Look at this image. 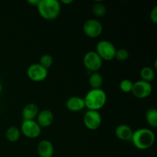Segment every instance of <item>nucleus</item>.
Instances as JSON below:
<instances>
[{
	"instance_id": "obj_1",
	"label": "nucleus",
	"mask_w": 157,
	"mask_h": 157,
	"mask_svg": "<svg viewBox=\"0 0 157 157\" xmlns=\"http://www.w3.org/2000/svg\"><path fill=\"white\" fill-rule=\"evenodd\" d=\"M131 141L133 146L138 150H148L154 144L155 134L153 130L150 129H138L133 131Z\"/></svg>"
},
{
	"instance_id": "obj_2",
	"label": "nucleus",
	"mask_w": 157,
	"mask_h": 157,
	"mask_svg": "<svg viewBox=\"0 0 157 157\" xmlns=\"http://www.w3.org/2000/svg\"><path fill=\"white\" fill-rule=\"evenodd\" d=\"M37 9L44 19L53 21L61 14V2L58 0H39Z\"/></svg>"
},
{
	"instance_id": "obj_3",
	"label": "nucleus",
	"mask_w": 157,
	"mask_h": 157,
	"mask_svg": "<svg viewBox=\"0 0 157 157\" xmlns=\"http://www.w3.org/2000/svg\"><path fill=\"white\" fill-rule=\"evenodd\" d=\"M85 107L89 110L98 111L107 102V94L103 89H91L84 98Z\"/></svg>"
},
{
	"instance_id": "obj_4",
	"label": "nucleus",
	"mask_w": 157,
	"mask_h": 157,
	"mask_svg": "<svg viewBox=\"0 0 157 157\" xmlns=\"http://www.w3.org/2000/svg\"><path fill=\"white\" fill-rule=\"evenodd\" d=\"M116 51L117 49L113 43L107 40H102L98 43L95 52L102 61H111L115 58Z\"/></svg>"
},
{
	"instance_id": "obj_5",
	"label": "nucleus",
	"mask_w": 157,
	"mask_h": 157,
	"mask_svg": "<svg viewBox=\"0 0 157 157\" xmlns=\"http://www.w3.org/2000/svg\"><path fill=\"white\" fill-rule=\"evenodd\" d=\"M84 65L89 71L98 72L102 67L103 61L99 55L96 53V52L90 51L87 52L83 58Z\"/></svg>"
},
{
	"instance_id": "obj_6",
	"label": "nucleus",
	"mask_w": 157,
	"mask_h": 157,
	"mask_svg": "<svg viewBox=\"0 0 157 157\" xmlns=\"http://www.w3.org/2000/svg\"><path fill=\"white\" fill-rule=\"evenodd\" d=\"M20 131L25 137L35 139L41 134V127L35 121H23Z\"/></svg>"
},
{
	"instance_id": "obj_7",
	"label": "nucleus",
	"mask_w": 157,
	"mask_h": 157,
	"mask_svg": "<svg viewBox=\"0 0 157 157\" xmlns=\"http://www.w3.org/2000/svg\"><path fill=\"white\" fill-rule=\"evenodd\" d=\"M153 91V87L150 83L146 81H138L133 83L131 93L134 97L139 99H144L150 96Z\"/></svg>"
},
{
	"instance_id": "obj_8",
	"label": "nucleus",
	"mask_w": 157,
	"mask_h": 157,
	"mask_svg": "<svg viewBox=\"0 0 157 157\" xmlns=\"http://www.w3.org/2000/svg\"><path fill=\"white\" fill-rule=\"evenodd\" d=\"M84 33L90 38H96L99 37L103 32V25L98 20L88 19L83 25Z\"/></svg>"
},
{
	"instance_id": "obj_9",
	"label": "nucleus",
	"mask_w": 157,
	"mask_h": 157,
	"mask_svg": "<svg viewBox=\"0 0 157 157\" xmlns=\"http://www.w3.org/2000/svg\"><path fill=\"white\" fill-rule=\"evenodd\" d=\"M102 123L101 113L97 110H87L84 116V124L90 130H95L99 128Z\"/></svg>"
},
{
	"instance_id": "obj_10",
	"label": "nucleus",
	"mask_w": 157,
	"mask_h": 157,
	"mask_svg": "<svg viewBox=\"0 0 157 157\" xmlns=\"http://www.w3.org/2000/svg\"><path fill=\"white\" fill-rule=\"evenodd\" d=\"M27 76L29 79L35 82H41L48 77V70L39 64H33L27 69Z\"/></svg>"
},
{
	"instance_id": "obj_11",
	"label": "nucleus",
	"mask_w": 157,
	"mask_h": 157,
	"mask_svg": "<svg viewBox=\"0 0 157 157\" xmlns=\"http://www.w3.org/2000/svg\"><path fill=\"white\" fill-rule=\"evenodd\" d=\"M66 107L71 112H79L85 108L84 98L78 96L69 98L66 101Z\"/></svg>"
},
{
	"instance_id": "obj_12",
	"label": "nucleus",
	"mask_w": 157,
	"mask_h": 157,
	"mask_svg": "<svg viewBox=\"0 0 157 157\" xmlns=\"http://www.w3.org/2000/svg\"><path fill=\"white\" fill-rule=\"evenodd\" d=\"M37 151L39 157H52L55 149L51 141L48 140H43L38 144Z\"/></svg>"
},
{
	"instance_id": "obj_13",
	"label": "nucleus",
	"mask_w": 157,
	"mask_h": 157,
	"mask_svg": "<svg viewBox=\"0 0 157 157\" xmlns=\"http://www.w3.org/2000/svg\"><path fill=\"white\" fill-rule=\"evenodd\" d=\"M37 121L41 127H48L52 124L54 121V114L51 110H42L37 116Z\"/></svg>"
},
{
	"instance_id": "obj_14",
	"label": "nucleus",
	"mask_w": 157,
	"mask_h": 157,
	"mask_svg": "<svg viewBox=\"0 0 157 157\" xmlns=\"http://www.w3.org/2000/svg\"><path fill=\"white\" fill-rule=\"evenodd\" d=\"M133 130L127 124H121L117 126L115 130V134L119 140L122 141L131 140L133 136Z\"/></svg>"
},
{
	"instance_id": "obj_15",
	"label": "nucleus",
	"mask_w": 157,
	"mask_h": 157,
	"mask_svg": "<svg viewBox=\"0 0 157 157\" xmlns=\"http://www.w3.org/2000/svg\"><path fill=\"white\" fill-rule=\"evenodd\" d=\"M39 113L38 107L35 104H29L23 108L21 115L24 121H35Z\"/></svg>"
},
{
	"instance_id": "obj_16",
	"label": "nucleus",
	"mask_w": 157,
	"mask_h": 157,
	"mask_svg": "<svg viewBox=\"0 0 157 157\" xmlns=\"http://www.w3.org/2000/svg\"><path fill=\"white\" fill-rule=\"evenodd\" d=\"M89 84L91 89H101L103 84V77L99 72H94L89 77Z\"/></svg>"
},
{
	"instance_id": "obj_17",
	"label": "nucleus",
	"mask_w": 157,
	"mask_h": 157,
	"mask_svg": "<svg viewBox=\"0 0 157 157\" xmlns=\"http://www.w3.org/2000/svg\"><path fill=\"white\" fill-rule=\"evenodd\" d=\"M6 139L11 143H15L19 140L20 136H21V131L19 129L16 127H9L6 132Z\"/></svg>"
},
{
	"instance_id": "obj_18",
	"label": "nucleus",
	"mask_w": 157,
	"mask_h": 157,
	"mask_svg": "<svg viewBox=\"0 0 157 157\" xmlns=\"http://www.w3.org/2000/svg\"><path fill=\"white\" fill-rule=\"evenodd\" d=\"M147 122L153 128L157 127V110L156 108H150L147 110L145 115Z\"/></svg>"
},
{
	"instance_id": "obj_19",
	"label": "nucleus",
	"mask_w": 157,
	"mask_h": 157,
	"mask_svg": "<svg viewBox=\"0 0 157 157\" xmlns=\"http://www.w3.org/2000/svg\"><path fill=\"white\" fill-rule=\"evenodd\" d=\"M140 78L142 81L151 83L155 78V72L150 67H144L140 71Z\"/></svg>"
},
{
	"instance_id": "obj_20",
	"label": "nucleus",
	"mask_w": 157,
	"mask_h": 157,
	"mask_svg": "<svg viewBox=\"0 0 157 157\" xmlns=\"http://www.w3.org/2000/svg\"><path fill=\"white\" fill-rule=\"evenodd\" d=\"M92 12L97 17H103L107 13V8L102 2H95L92 6Z\"/></svg>"
},
{
	"instance_id": "obj_21",
	"label": "nucleus",
	"mask_w": 157,
	"mask_h": 157,
	"mask_svg": "<svg viewBox=\"0 0 157 157\" xmlns=\"http://www.w3.org/2000/svg\"><path fill=\"white\" fill-rule=\"evenodd\" d=\"M38 64L42 66L44 68L48 69L52 67V65L53 64V58L51 56L48 54H45V55H43L40 58L39 63Z\"/></svg>"
},
{
	"instance_id": "obj_22",
	"label": "nucleus",
	"mask_w": 157,
	"mask_h": 157,
	"mask_svg": "<svg viewBox=\"0 0 157 157\" xmlns=\"http://www.w3.org/2000/svg\"><path fill=\"white\" fill-rule=\"evenodd\" d=\"M133 83L129 79H124L120 83V88L124 93H130L132 90Z\"/></svg>"
},
{
	"instance_id": "obj_23",
	"label": "nucleus",
	"mask_w": 157,
	"mask_h": 157,
	"mask_svg": "<svg viewBox=\"0 0 157 157\" xmlns=\"http://www.w3.org/2000/svg\"><path fill=\"white\" fill-rule=\"evenodd\" d=\"M130 54L128 51L124 48L118 49L116 51V55H115V58L120 61H125L129 58Z\"/></svg>"
},
{
	"instance_id": "obj_24",
	"label": "nucleus",
	"mask_w": 157,
	"mask_h": 157,
	"mask_svg": "<svg viewBox=\"0 0 157 157\" xmlns=\"http://www.w3.org/2000/svg\"><path fill=\"white\" fill-rule=\"evenodd\" d=\"M150 18L154 24L157 23V7L155 6L151 10L150 14Z\"/></svg>"
},
{
	"instance_id": "obj_25",
	"label": "nucleus",
	"mask_w": 157,
	"mask_h": 157,
	"mask_svg": "<svg viewBox=\"0 0 157 157\" xmlns=\"http://www.w3.org/2000/svg\"><path fill=\"white\" fill-rule=\"evenodd\" d=\"M27 2L29 3V4L32 5V6H36V7H37L38 2H39V0H28Z\"/></svg>"
},
{
	"instance_id": "obj_26",
	"label": "nucleus",
	"mask_w": 157,
	"mask_h": 157,
	"mask_svg": "<svg viewBox=\"0 0 157 157\" xmlns=\"http://www.w3.org/2000/svg\"><path fill=\"white\" fill-rule=\"evenodd\" d=\"M61 2L64 3V4H65V5H68V4H71V3L73 2V1H72V0H62Z\"/></svg>"
},
{
	"instance_id": "obj_27",
	"label": "nucleus",
	"mask_w": 157,
	"mask_h": 157,
	"mask_svg": "<svg viewBox=\"0 0 157 157\" xmlns=\"http://www.w3.org/2000/svg\"><path fill=\"white\" fill-rule=\"evenodd\" d=\"M2 90V84L0 83V94H1Z\"/></svg>"
}]
</instances>
